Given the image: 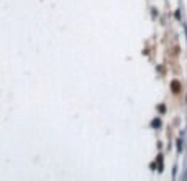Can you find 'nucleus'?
Listing matches in <instances>:
<instances>
[{"label":"nucleus","instance_id":"1","mask_svg":"<svg viewBox=\"0 0 187 181\" xmlns=\"http://www.w3.org/2000/svg\"><path fill=\"white\" fill-rule=\"evenodd\" d=\"M171 89H172V92H174V94H179L181 89H182V86H181V82H179L177 79H174V81L171 82Z\"/></svg>","mask_w":187,"mask_h":181}]
</instances>
